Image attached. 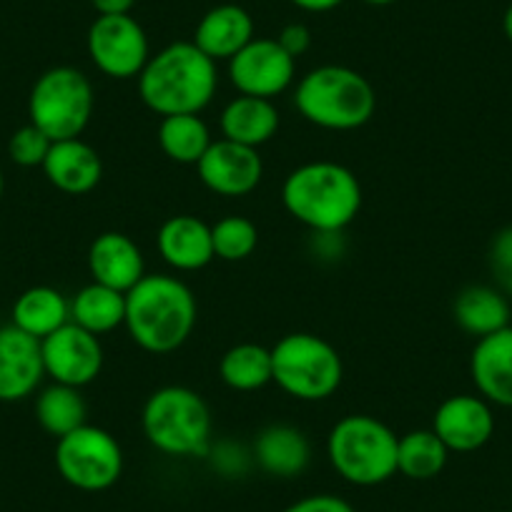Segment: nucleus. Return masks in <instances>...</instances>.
Here are the masks:
<instances>
[{
    "label": "nucleus",
    "mask_w": 512,
    "mask_h": 512,
    "mask_svg": "<svg viewBox=\"0 0 512 512\" xmlns=\"http://www.w3.org/2000/svg\"><path fill=\"white\" fill-rule=\"evenodd\" d=\"M196 297L171 274H146L126 292V327L136 347L149 354H171L184 347L196 327Z\"/></svg>",
    "instance_id": "f257e3e1"
},
{
    "label": "nucleus",
    "mask_w": 512,
    "mask_h": 512,
    "mask_svg": "<svg viewBox=\"0 0 512 512\" xmlns=\"http://www.w3.org/2000/svg\"><path fill=\"white\" fill-rule=\"evenodd\" d=\"M139 83V98L156 116L201 113L219 91V68L194 41H176L151 53Z\"/></svg>",
    "instance_id": "f03ea898"
},
{
    "label": "nucleus",
    "mask_w": 512,
    "mask_h": 512,
    "mask_svg": "<svg viewBox=\"0 0 512 512\" xmlns=\"http://www.w3.org/2000/svg\"><path fill=\"white\" fill-rule=\"evenodd\" d=\"M362 201L357 174L337 161H307L282 184L287 214L314 234H342L359 216Z\"/></svg>",
    "instance_id": "7ed1b4c3"
},
{
    "label": "nucleus",
    "mask_w": 512,
    "mask_h": 512,
    "mask_svg": "<svg viewBox=\"0 0 512 512\" xmlns=\"http://www.w3.org/2000/svg\"><path fill=\"white\" fill-rule=\"evenodd\" d=\"M294 108L312 126L347 134L372 121L377 93L359 71L327 63L299 78L294 86Z\"/></svg>",
    "instance_id": "20e7f679"
},
{
    "label": "nucleus",
    "mask_w": 512,
    "mask_h": 512,
    "mask_svg": "<svg viewBox=\"0 0 512 512\" xmlns=\"http://www.w3.org/2000/svg\"><path fill=\"white\" fill-rule=\"evenodd\" d=\"M141 430L154 450L169 457H206L214 442L209 405L184 384H164L146 397Z\"/></svg>",
    "instance_id": "39448f33"
},
{
    "label": "nucleus",
    "mask_w": 512,
    "mask_h": 512,
    "mask_svg": "<svg viewBox=\"0 0 512 512\" xmlns=\"http://www.w3.org/2000/svg\"><path fill=\"white\" fill-rule=\"evenodd\" d=\"M397 432L372 415H344L327 435V457L349 485L374 487L397 475Z\"/></svg>",
    "instance_id": "423d86ee"
},
{
    "label": "nucleus",
    "mask_w": 512,
    "mask_h": 512,
    "mask_svg": "<svg viewBox=\"0 0 512 512\" xmlns=\"http://www.w3.org/2000/svg\"><path fill=\"white\" fill-rule=\"evenodd\" d=\"M272 382L292 400L324 402L344 382L342 354L312 332L284 334L272 347Z\"/></svg>",
    "instance_id": "0eeeda50"
},
{
    "label": "nucleus",
    "mask_w": 512,
    "mask_h": 512,
    "mask_svg": "<svg viewBox=\"0 0 512 512\" xmlns=\"http://www.w3.org/2000/svg\"><path fill=\"white\" fill-rule=\"evenodd\" d=\"M96 108L91 78L73 66L48 68L28 96V116L51 141L81 139Z\"/></svg>",
    "instance_id": "6e6552de"
},
{
    "label": "nucleus",
    "mask_w": 512,
    "mask_h": 512,
    "mask_svg": "<svg viewBox=\"0 0 512 512\" xmlns=\"http://www.w3.org/2000/svg\"><path fill=\"white\" fill-rule=\"evenodd\" d=\"M53 460L63 482L81 492L108 490L123 475V450L118 440L108 430L88 422L58 437Z\"/></svg>",
    "instance_id": "1a4fd4ad"
},
{
    "label": "nucleus",
    "mask_w": 512,
    "mask_h": 512,
    "mask_svg": "<svg viewBox=\"0 0 512 512\" xmlns=\"http://www.w3.org/2000/svg\"><path fill=\"white\" fill-rule=\"evenodd\" d=\"M86 51L93 66L113 81H134L151 58L149 36L131 13L98 16L86 36Z\"/></svg>",
    "instance_id": "9d476101"
},
{
    "label": "nucleus",
    "mask_w": 512,
    "mask_h": 512,
    "mask_svg": "<svg viewBox=\"0 0 512 512\" xmlns=\"http://www.w3.org/2000/svg\"><path fill=\"white\" fill-rule=\"evenodd\" d=\"M229 81L241 96L274 101L297 81V61L277 38H254L229 61Z\"/></svg>",
    "instance_id": "9b49d317"
},
{
    "label": "nucleus",
    "mask_w": 512,
    "mask_h": 512,
    "mask_svg": "<svg viewBox=\"0 0 512 512\" xmlns=\"http://www.w3.org/2000/svg\"><path fill=\"white\" fill-rule=\"evenodd\" d=\"M41 354L43 369L51 382L68 384L78 390L96 382L101 377L103 362H106L101 337L86 332L73 322L63 324L61 329L41 339Z\"/></svg>",
    "instance_id": "f8f14e48"
},
{
    "label": "nucleus",
    "mask_w": 512,
    "mask_h": 512,
    "mask_svg": "<svg viewBox=\"0 0 512 512\" xmlns=\"http://www.w3.org/2000/svg\"><path fill=\"white\" fill-rule=\"evenodd\" d=\"M199 181L216 196L224 199H244L264 179V161L259 149L216 139L196 164Z\"/></svg>",
    "instance_id": "ddd939ff"
},
{
    "label": "nucleus",
    "mask_w": 512,
    "mask_h": 512,
    "mask_svg": "<svg viewBox=\"0 0 512 512\" xmlns=\"http://www.w3.org/2000/svg\"><path fill=\"white\" fill-rule=\"evenodd\" d=\"M432 432L450 452H477L495 435V412L480 395H452L437 405Z\"/></svg>",
    "instance_id": "4468645a"
},
{
    "label": "nucleus",
    "mask_w": 512,
    "mask_h": 512,
    "mask_svg": "<svg viewBox=\"0 0 512 512\" xmlns=\"http://www.w3.org/2000/svg\"><path fill=\"white\" fill-rule=\"evenodd\" d=\"M43 369L41 342L8 324L0 327V402H21L41 387Z\"/></svg>",
    "instance_id": "2eb2a0df"
},
{
    "label": "nucleus",
    "mask_w": 512,
    "mask_h": 512,
    "mask_svg": "<svg viewBox=\"0 0 512 512\" xmlns=\"http://www.w3.org/2000/svg\"><path fill=\"white\" fill-rule=\"evenodd\" d=\"M88 272L93 282L126 294L146 277L141 246L123 231H103L88 246Z\"/></svg>",
    "instance_id": "dca6fc26"
},
{
    "label": "nucleus",
    "mask_w": 512,
    "mask_h": 512,
    "mask_svg": "<svg viewBox=\"0 0 512 512\" xmlns=\"http://www.w3.org/2000/svg\"><path fill=\"white\" fill-rule=\"evenodd\" d=\"M470 377L477 395L492 407L512 410V327L477 339L470 354Z\"/></svg>",
    "instance_id": "f3484780"
},
{
    "label": "nucleus",
    "mask_w": 512,
    "mask_h": 512,
    "mask_svg": "<svg viewBox=\"0 0 512 512\" xmlns=\"http://www.w3.org/2000/svg\"><path fill=\"white\" fill-rule=\"evenodd\" d=\"M156 249L174 272H201L214 262L211 226L194 214L169 216L159 226Z\"/></svg>",
    "instance_id": "a211bd4d"
},
{
    "label": "nucleus",
    "mask_w": 512,
    "mask_h": 512,
    "mask_svg": "<svg viewBox=\"0 0 512 512\" xmlns=\"http://www.w3.org/2000/svg\"><path fill=\"white\" fill-rule=\"evenodd\" d=\"M41 169L48 184L68 196L91 194L103 179L101 156L83 139L53 141Z\"/></svg>",
    "instance_id": "6ab92c4d"
},
{
    "label": "nucleus",
    "mask_w": 512,
    "mask_h": 512,
    "mask_svg": "<svg viewBox=\"0 0 512 512\" xmlns=\"http://www.w3.org/2000/svg\"><path fill=\"white\" fill-rule=\"evenodd\" d=\"M279 123H282V116L274 101L241 96V93L221 108L219 116L221 139L249 146V149H262L264 144H269L277 136Z\"/></svg>",
    "instance_id": "aec40b11"
},
{
    "label": "nucleus",
    "mask_w": 512,
    "mask_h": 512,
    "mask_svg": "<svg viewBox=\"0 0 512 512\" xmlns=\"http://www.w3.org/2000/svg\"><path fill=\"white\" fill-rule=\"evenodd\" d=\"M254 38V21H251L249 11L234 6V3L211 8L209 13H204L194 31L196 48H201L216 63H229Z\"/></svg>",
    "instance_id": "412c9836"
},
{
    "label": "nucleus",
    "mask_w": 512,
    "mask_h": 512,
    "mask_svg": "<svg viewBox=\"0 0 512 512\" xmlns=\"http://www.w3.org/2000/svg\"><path fill=\"white\" fill-rule=\"evenodd\" d=\"M309 460H312V442L299 427L277 422L256 435L254 462L267 475L289 480L302 475L309 467Z\"/></svg>",
    "instance_id": "4be33fe9"
},
{
    "label": "nucleus",
    "mask_w": 512,
    "mask_h": 512,
    "mask_svg": "<svg viewBox=\"0 0 512 512\" xmlns=\"http://www.w3.org/2000/svg\"><path fill=\"white\" fill-rule=\"evenodd\" d=\"M455 314L457 327L470 337L482 339L487 334H495L500 329L510 327V302L507 294L487 284H472L465 287L455 299Z\"/></svg>",
    "instance_id": "5701e85b"
},
{
    "label": "nucleus",
    "mask_w": 512,
    "mask_h": 512,
    "mask_svg": "<svg viewBox=\"0 0 512 512\" xmlns=\"http://www.w3.org/2000/svg\"><path fill=\"white\" fill-rule=\"evenodd\" d=\"M13 327L31 334L38 342L71 322V299L53 287H31L13 304Z\"/></svg>",
    "instance_id": "b1692460"
},
{
    "label": "nucleus",
    "mask_w": 512,
    "mask_h": 512,
    "mask_svg": "<svg viewBox=\"0 0 512 512\" xmlns=\"http://www.w3.org/2000/svg\"><path fill=\"white\" fill-rule=\"evenodd\" d=\"M156 141L164 156L174 164L196 166L201 156L206 154L214 139H211L209 123L201 118V113H181V116L161 118Z\"/></svg>",
    "instance_id": "393cba45"
},
{
    "label": "nucleus",
    "mask_w": 512,
    "mask_h": 512,
    "mask_svg": "<svg viewBox=\"0 0 512 512\" xmlns=\"http://www.w3.org/2000/svg\"><path fill=\"white\" fill-rule=\"evenodd\" d=\"M221 382L234 392H259L272 384V349L256 342H239L219 359Z\"/></svg>",
    "instance_id": "a878e982"
},
{
    "label": "nucleus",
    "mask_w": 512,
    "mask_h": 512,
    "mask_svg": "<svg viewBox=\"0 0 512 512\" xmlns=\"http://www.w3.org/2000/svg\"><path fill=\"white\" fill-rule=\"evenodd\" d=\"M123 319H126V294L111 287L91 282L78 289L76 297L71 299V322L96 337L123 327Z\"/></svg>",
    "instance_id": "bb28decb"
},
{
    "label": "nucleus",
    "mask_w": 512,
    "mask_h": 512,
    "mask_svg": "<svg viewBox=\"0 0 512 512\" xmlns=\"http://www.w3.org/2000/svg\"><path fill=\"white\" fill-rule=\"evenodd\" d=\"M88 407L78 387L51 382L36 397V420L43 432L51 437H63L86 425Z\"/></svg>",
    "instance_id": "cd10ccee"
},
{
    "label": "nucleus",
    "mask_w": 512,
    "mask_h": 512,
    "mask_svg": "<svg viewBox=\"0 0 512 512\" xmlns=\"http://www.w3.org/2000/svg\"><path fill=\"white\" fill-rule=\"evenodd\" d=\"M447 460L450 450L432 432V427L405 432L397 442V472L410 480H432L445 470Z\"/></svg>",
    "instance_id": "c85d7f7f"
},
{
    "label": "nucleus",
    "mask_w": 512,
    "mask_h": 512,
    "mask_svg": "<svg viewBox=\"0 0 512 512\" xmlns=\"http://www.w3.org/2000/svg\"><path fill=\"white\" fill-rule=\"evenodd\" d=\"M211 244H214V259L221 262H244L259 246V229L246 216L229 214L211 224Z\"/></svg>",
    "instance_id": "c756f323"
},
{
    "label": "nucleus",
    "mask_w": 512,
    "mask_h": 512,
    "mask_svg": "<svg viewBox=\"0 0 512 512\" xmlns=\"http://www.w3.org/2000/svg\"><path fill=\"white\" fill-rule=\"evenodd\" d=\"M51 144L53 141L43 134L41 128L26 123L8 141V156H11L13 164L23 166V169H36V166H43V161H46Z\"/></svg>",
    "instance_id": "7c9ffc66"
},
{
    "label": "nucleus",
    "mask_w": 512,
    "mask_h": 512,
    "mask_svg": "<svg viewBox=\"0 0 512 512\" xmlns=\"http://www.w3.org/2000/svg\"><path fill=\"white\" fill-rule=\"evenodd\" d=\"M487 262H490V272L500 292L512 297V226H505L492 236Z\"/></svg>",
    "instance_id": "2f4dec72"
},
{
    "label": "nucleus",
    "mask_w": 512,
    "mask_h": 512,
    "mask_svg": "<svg viewBox=\"0 0 512 512\" xmlns=\"http://www.w3.org/2000/svg\"><path fill=\"white\" fill-rule=\"evenodd\" d=\"M206 457L214 462V470L229 472V475L241 472L246 467V452L239 445H231V442H219V445L211 442V450Z\"/></svg>",
    "instance_id": "473e14b6"
},
{
    "label": "nucleus",
    "mask_w": 512,
    "mask_h": 512,
    "mask_svg": "<svg viewBox=\"0 0 512 512\" xmlns=\"http://www.w3.org/2000/svg\"><path fill=\"white\" fill-rule=\"evenodd\" d=\"M282 512H357L344 497L337 495H307L302 500L292 502Z\"/></svg>",
    "instance_id": "72a5a7b5"
},
{
    "label": "nucleus",
    "mask_w": 512,
    "mask_h": 512,
    "mask_svg": "<svg viewBox=\"0 0 512 512\" xmlns=\"http://www.w3.org/2000/svg\"><path fill=\"white\" fill-rule=\"evenodd\" d=\"M277 41L297 61V58H302L312 48V31L304 23H289V26H284L279 31Z\"/></svg>",
    "instance_id": "f704fd0d"
},
{
    "label": "nucleus",
    "mask_w": 512,
    "mask_h": 512,
    "mask_svg": "<svg viewBox=\"0 0 512 512\" xmlns=\"http://www.w3.org/2000/svg\"><path fill=\"white\" fill-rule=\"evenodd\" d=\"M98 16H126L136 6V0H91Z\"/></svg>",
    "instance_id": "c9c22d12"
},
{
    "label": "nucleus",
    "mask_w": 512,
    "mask_h": 512,
    "mask_svg": "<svg viewBox=\"0 0 512 512\" xmlns=\"http://www.w3.org/2000/svg\"><path fill=\"white\" fill-rule=\"evenodd\" d=\"M292 6H297L299 11L307 13H329L337 6H342L344 0H289Z\"/></svg>",
    "instance_id": "e433bc0d"
},
{
    "label": "nucleus",
    "mask_w": 512,
    "mask_h": 512,
    "mask_svg": "<svg viewBox=\"0 0 512 512\" xmlns=\"http://www.w3.org/2000/svg\"><path fill=\"white\" fill-rule=\"evenodd\" d=\"M502 31H505V38L512 43V3L507 6L505 16H502Z\"/></svg>",
    "instance_id": "4c0bfd02"
},
{
    "label": "nucleus",
    "mask_w": 512,
    "mask_h": 512,
    "mask_svg": "<svg viewBox=\"0 0 512 512\" xmlns=\"http://www.w3.org/2000/svg\"><path fill=\"white\" fill-rule=\"evenodd\" d=\"M362 3H367V6H390L395 0H362Z\"/></svg>",
    "instance_id": "58836bf2"
},
{
    "label": "nucleus",
    "mask_w": 512,
    "mask_h": 512,
    "mask_svg": "<svg viewBox=\"0 0 512 512\" xmlns=\"http://www.w3.org/2000/svg\"><path fill=\"white\" fill-rule=\"evenodd\" d=\"M3 191H6V176L0 171V199H3Z\"/></svg>",
    "instance_id": "ea45409f"
}]
</instances>
